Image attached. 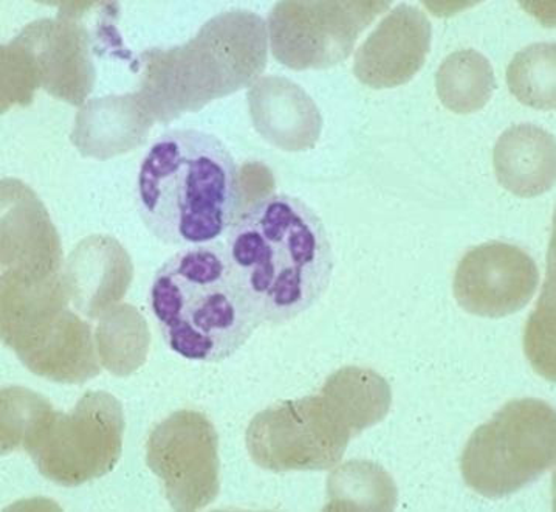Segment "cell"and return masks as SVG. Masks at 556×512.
I'll list each match as a JSON object with an SVG mask.
<instances>
[{
  "mask_svg": "<svg viewBox=\"0 0 556 512\" xmlns=\"http://www.w3.org/2000/svg\"><path fill=\"white\" fill-rule=\"evenodd\" d=\"M247 98L254 129L271 147L290 152L315 148L323 117L303 87L283 76H264L250 86Z\"/></svg>",
  "mask_w": 556,
  "mask_h": 512,
  "instance_id": "13",
  "label": "cell"
},
{
  "mask_svg": "<svg viewBox=\"0 0 556 512\" xmlns=\"http://www.w3.org/2000/svg\"><path fill=\"white\" fill-rule=\"evenodd\" d=\"M556 46L555 42L532 43L515 54L507 68V85L526 107L554 111Z\"/></svg>",
  "mask_w": 556,
  "mask_h": 512,
  "instance_id": "19",
  "label": "cell"
},
{
  "mask_svg": "<svg viewBox=\"0 0 556 512\" xmlns=\"http://www.w3.org/2000/svg\"><path fill=\"white\" fill-rule=\"evenodd\" d=\"M147 464L174 511H200L219 496V435L198 410H177L152 427Z\"/></svg>",
  "mask_w": 556,
  "mask_h": 512,
  "instance_id": "9",
  "label": "cell"
},
{
  "mask_svg": "<svg viewBox=\"0 0 556 512\" xmlns=\"http://www.w3.org/2000/svg\"><path fill=\"white\" fill-rule=\"evenodd\" d=\"M351 427L325 394L278 402L257 413L245 434L254 464L271 472L333 470L349 441Z\"/></svg>",
  "mask_w": 556,
  "mask_h": 512,
  "instance_id": "7",
  "label": "cell"
},
{
  "mask_svg": "<svg viewBox=\"0 0 556 512\" xmlns=\"http://www.w3.org/2000/svg\"><path fill=\"white\" fill-rule=\"evenodd\" d=\"M330 504L337 510L391 511L397 503V488L391 475L370 461H349L327 483Z\"/></svg>",
  "mask_w": 556,
  "mask_h": 512,
  "instance_id": "18",
  "label": "cell"
},
{
  "mask_svg": "<svg viewBox=\"0 0 556 512\" xmlns=\"http://www.w3.org/2000/svg\"><path fill=\"white\" fill-rule=\"evenodd\" d=\"M496 87L493 65L478 50L448 54L435 74L439 100L454 114L481 111L492 100Z\"/></svg>",
  "mask_w": 556,
  "mask_h": 512,
  "instance_id": "17",
  "label": "cell"
},
{
  "mask_svg": "<svg viewBox=\"0 0 556 512\" xmlns=\"http://www.w3.org/2000/svg\"><path fill=\"white\" fill-rule=\"evenodd\" d=\"M154 123L138 92L94 98L79 108L71 140L83 158L109 161L144 143Z\"/></svg>",
  "mask_w": 556,
  "mask_h": 512,
  "instance_id": "14",
  "label": "cell"
},
{
  "mask_svg": "<svg viewBox=\"0 0 556 512\" xmlns=\"http://www.w3.org/2000/svg\"><path fill=\"white\" fill-rule=\"evenodd\" d=\"M268 46L267 22L260 14L225 11L211 17L184 46L141 54L138 93L152 118L169 125L254 85L267 67Z\"/></svg>",
  "mask_w": 556,
  "mask_h": 512,
  "instance_id": "3",
  "label": "cell"
},
{
  "mask_svg": "<svg viewBox=\"0 0 556 512\" xmlns=\"http://www.w3.org/2000/svg\"><path fill=\"white\" fill-rule=\"evenodd\" d=\"M90 42L85 25L68 17L33 22L3 47V71H20L13 82L25 97L41 86L53 98L81 107L94 83Z\"/></svg>",
  "mask_w": 556,
  "mask_h": 512,
  "instance_id": "10",
  "label": "cell"
},
{
  "mask_svg": "<svg viewBox=\"0 0 556 512\" xmlns=\"http://www.w3.org/2000/svg\"><path fill=\"white\" fill-rule=\"evenodd\" d=\"M239 205L238 166L213 134L166 130L140 163L138 214L163 245H211L230 230Z\"/></svg>",
  "mask_w": 556,
  "mask_h": 512,
  "instance_id": "2",
  "label": "cell"
},
{
  "mask_svg": "<svg viewBox=\"0 0 556 512\" xmlns=\"http://www.w3.org/2000/svg\"><path fill=\"white\" fill-rule=\"evenodd\" d=\"M325 394L351 427L354 437L388 416L392 404L391 385L374 370L346 366L326 380Z\"/></svg>",
  "mask_w": 556,
  "mask_h": 512,
  "instance_id": "16",
  "label": "cell"
},
{
  "mask_svg": "<svg viewBox=\"0 0 556 512\" xmlns=\"http://www.w3.org/2000/svg\"><path fill=\"white\" fill-rule=\"evenodd\" d=\"M540 285V271L521 247L490 241L465 253L453 290L464 311L503 319L525 310Z\"/></svg>",
  "mask_w": 556,
  "mask_h": 512,
  "instance_id": "11",
  "label": "cell"
},
{
  "mask_svg": "<svg viewBox=\"0 0 556 512\" xmlns=\"http://www.w3.org/2000/svg\"><path fill=\"white\" fill-rule=\"evenodd\" d=\"M225 252L261 325H283L311 310L329 289L336 266L321 217L287 195L267 196L241 214Z\"/></svg>",
  "mask_w": 556,
  "mask_h": 512,
  "instance_id": "1",
  "label": "cell"
},
{
  "mask_svg": "<svg viewBox=\"0 0 556 512\" xmlns=\"http://www.w3.org/2000/svg\"><path fill=\"white\" fill-rule=\"evenodd\" d=\"M149 308L170 351L188 361L231 358L261 326L225 246L187 247L155 272Z\"/></svg>",
  "mask_w": 556,
  "mask_h": 512,
  "instance_id": "4",
  "label": "cell"
},
{
  "mask_svg": "<svg viewBox=\"0 0 556 512\" xmlns=\"http://www.w3.org/2000/svg\"><path fill=\"white\" fill-rule=\"evenodd\" d=\"M125 428V412L114 395L87 391L68 413L54 412L46 401L31 409L21 442L43 478L75 488L115 470Z\"/></svg>",
  "mask_w": 556,
  "mask_h": 512,
  "instance_id": "5",
  "label": "cell"
},
{
  "mask_svg": "<svg viewBox=\"0 0 556 512\" xmlns=\"http://www.w3.org/2000/svg\"><path fill=\"white\" fill-rule=\"evenodd\" d=\"M391 7L378 0H283L268 16V42L292 71H325L351 57L357 39Z\"/></svg>",
  "mask_w": 556,
  "mask_h": 512,
  "instance_id": "8",
  "label": "cell"
},
{
  "mask_svg": "<svg viewBox=\"0 0 556 512\" xmlns=\"http://www.w3.org/2000/svg\"><path fill=\"white\" fill-rule=\"evenodd\" d=\"M555 453V410L541 399H514L472 432L460 472L479 496L503 499L551 471Z\"/></svg>",
  "mask_w": 556,
  "mask_h": 512,
  "instance_id": "6",
  "label": "cell"
},
{
  "mask_svg": "<svg viewBox=\"0 0 556 512\" xmlns=\"http://www.w3.org/2000/svg\"><path fill=\"white\" fill-rule=\"evenodd\" d=\"M493 163L505 190L519 198L544 195L555 184V137L529 123L511 126L497 139Z\"/></svg>",
  "mask_w": 556,
  "mask_h": 512,
  "instance_id": "15",
  "label": "cell"
},
{
  "mask_svg": "<svg viewBox=\"0 0 556 512\" xmlns=\"http://www.w3.org/2000/svg\"><path fill=\"white\" fill-rule=\"evenodd\" d=\"M431 22L424 11L402 3L359 47L354 61L358 82L372 89H394L414 78L431 49Z\"/></svg>",
  "mask_w": 556,
  "mask_h": 512,
  "instance_id": "12",
  "label": "cell"
}]
</instances>
